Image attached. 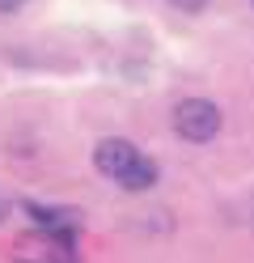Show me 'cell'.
Returning a JSON list of instances; mask_svg holds the SVG:
<instances>
[{
    "instance_id": "1",
    "label": "cell",
    "mask_w": 254,
    "mask_h": 263,
    "mask_svg": "<svg viewBox=\"0 0 254 263\" xmlns=\"http://www.w3.org/2000/svg\"><path fill=\"white\" fill-rule=\"evenodd\" d=\"M174 127H178L182 140L203 144V140H212L220 132V110L212 102H203V98H186V102H178V110H174Z\"/></svg>"
},
{
    "instance_id": "2",
    "label": "cell",
    "mask_w": 254,
    "mask_h": 263,
    "mask_svg": "<svg viewBox=\"0 0 254 263\" xmlns=\"http://www.w3.org/2000/svg\"><path fill=\"white\" fill-rule=\"evenodd\" d=\"M140 157L131 149L127 140H119V136H110V140H102L97 149H93V166L102 170V174H110V178H123L127 170H131V161Z\"/></svg>"
},
{
    "instance_id": "3",
    "label": "cell",
    "mask_w": 254,
    "mask_h": 263,
    "mask_svg": "<svg viewBox=\"0 0 254 263\" xmlns=\"http://www.w3.org/2000/svg\"><path fill=\"white\" fill-rule=\"evenodd\" d=\"M119 183H123L127 191H148L152 183H157V166H152L148 157H135V161H131V170L119 178Z\"/></svg>"
},
{
    "instance_id": "4",
    "label": "cell",
    "mask_w": 254,
    "mask_h": 263,
    "mask_svg": "<svg viewBox=\"0 0 254 263\" xmlns=\"http://www.w3.org/2000/svg\"><path fill=\"white\" fill-rule=\"evenodd\" d=\"M169 5H174V9H182V13H199L203 5H208V0H169Z\"/></svg>"
},
{
    "instance_id": "5",
    "label": "cell",
    "mask_w": 254,
    "mask_h": 263,
    "mask_svg": "<svg viewBox=\"0 0 254 263\" xmlns=\"http://www.w3.org/2000/svg\"><path fill=\"white\" fill-rule=\"evenodd\" d=\"M26 0H0V13H13V9H22Z\"/></svg>"
}]
</instances>
